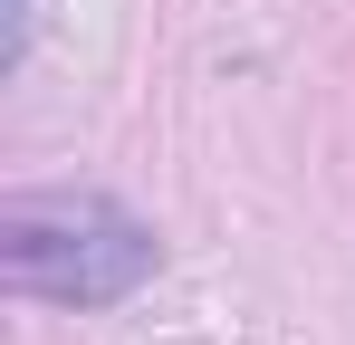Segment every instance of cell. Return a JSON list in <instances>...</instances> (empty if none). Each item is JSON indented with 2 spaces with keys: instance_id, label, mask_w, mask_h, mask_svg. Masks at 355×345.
<instances>
[{
  "instance_id": "1",
  "label": "cell",
  "mask_w": 355,
  "mask_h": 345,
  "mask_svg": "<svg viewBox=\"0 0 355 345\" xmlns=\"http://www.w3.org/2000/svg\"><path fill=\"white\" fill-rule=\"evenodd\" d=\"M154 230L106 192H10L0 202V269L39 307H125L154 278Z\"/></svg>"
},
{
  "instance_id": "2",
  "label": "cell",
  "mask_w": 355,
  "mask_h": 345,
  "mask_svg": "<svg viewBox=\"0 0 355 345\" xmlns=\"http://www.w3.org/2000/svg\"><path fill=\"white\" fill-rule=\"evenodd\" d=\"M29 19H39V0H0V67L29 57Z\"/></svg>"
}]
</instances>
